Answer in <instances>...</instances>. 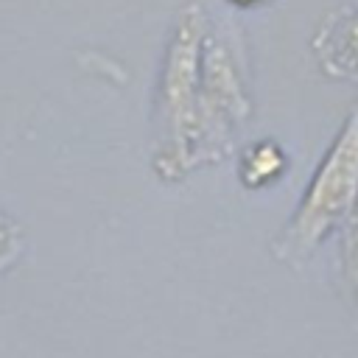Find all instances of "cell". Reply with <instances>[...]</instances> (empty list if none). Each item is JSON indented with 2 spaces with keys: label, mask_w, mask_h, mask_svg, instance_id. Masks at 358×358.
<instances>
[{
  "label": "cell",
  "mask_w": 358,
  "mask_h": 358,
  "mask_svg": "<svg viewBox=\"0 0 358 358\" xmlns=\"http://www.w3.org/2000/svg\"><path fill=\"white\" fill-rule=\"evenodd\" d=\"M229 3L238 8H260V6H268L271 0H229Z\"/></svg>",
  "instance_id": "7"
},
{
  "label": "cell",
  "mask_w": 358,
  "mask_h": 358,
  "mask_svg": "<svg viewBox=\"0 0 358 358\" xmlns=\"http://www.w3.org/2000/svg\"><path fill=\"white\" fill-rule=\"evenodd\" d=\"M204 14L187 6L171 31L159 76V151L154 157L165 182L182 179L196 165L199 151V92L204 53Z\"/></svg>",
  "instance_id": "1"
},
{
  "label": "cell",
  "mask_w": 358,
  "mask_h": 358,
  "mask_svg": "<svg viewBox=\"0 0 358 358\" xmlns=\"http://www.w3.org/2000/svg\"><path fill=\"white\" fill-rule=\"evenodd\" d=\"M313 53L327 76L358 81V8L330 14L313 36Z\"/></svg>",
  "instance_id": "4"
},
{
  "label": "cell",
  "mask_w": 358,
  "mask_h": 358,
  "mask_svg": "<svg viewBox=\"0 0 358 358\" xmlns=\"http://www.w3.org/2000/svg\"><path fill=\"white\" fill-rule=\"evenodd\" d=\"M344 238H341V266H344V282L350 291V299L358 310V210L355 215L341 227Z\"/></svg>",
  "instance_id": "6"
},
{
  "label": "cell",
  "mask_w": 358,
  "mask_h": 358,
  "mask_svg": "<svg viewBox=\"0 0 358 358\" xmlns=\"http://www.w3.org/2000/svg\"><path fill=\"white\" fill-rule=\"evenodd\" d=\"M358 210V103L316 165L308 190L285 224L277 249L282 257L310 255L333 229L344 227Z\"/></svg>",
  "instance_id": "2"
},
{
  "label": "cell",
  "mask_w": 358,
  "mask_h": 358,
  "mask_svg": "<svg viewBox=\"0 0 358 358\" xmlns=\"http://www.w3.org/2000/svg\"><path fill=\"white\" fill-rule=\"evenodd\" d=\"M285 171V154L274 140H260L243 151L241 159V179L249 187H266L280 179Z\"/></svg>",
  "instance_id": "5"
},
{
  "label": "cell",
  "mask_w": 358,
  "mask_h": 358,
  "mask_svg": "<svg viewBox=\"0 0 358 358\" xmlns=\"http://www.w3.org/2000/svg\"><path fill=\"white\" fill-rule=\"evenodd\" d=\"M249 95L232 45L221 34L204 36L201 92H199V159H218L227 151L232 131L249 117Z\"/></svg>",
  "instance_id": "3"
}]
</instances>
